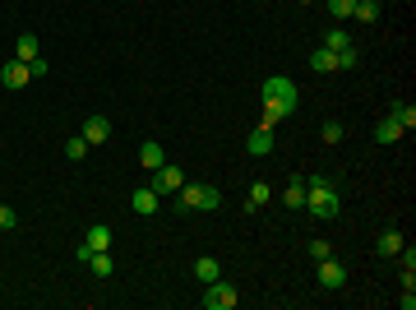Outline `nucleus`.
I'll return each instance as SVG.
<instances>
[{"instance_id": "nucleus-1", "label": "nucleus", "mask_w": 416, "mask_h": 310, "mask_svg": "<svg viewBox=\"0 0 416 310\" xmlns=\"http://www.w3.org/2000/svg\"><path fill=\"white\" fill-rule=\"evenodd\" d=\"M305 209L315 218H338L342 214V199H338V190H333V181H324V176H310L305 181Z\"/></svg>"}, {"instance_id": "nucleus-2", "label": "nucleus", "mask_w": 416, "mask_h": 310, "mask_svg": "<svg viewBox=\"0 0 416 310\" xmlns=\"http://www.w3.org/2000/svg\"><path fill=\"white\" fill-rule=\"evenodd\" d=\"M176 209H181V214H185V209L213 214V209H222V190H218V185H181V190H176Z\"/></svg>"}, {"instance_id": "nucleus-3", "label": "nucleus", "mask_w": 416, "mask_h": 310, "mask_svg": "<svg viewBox=\"0 0 416 310\" xmlns=\"http://www.w3.org/2000/svg\"><path fill=\"white\" fill-rule=\"evenodd\" d=\"M204 296H199V306L204 310H231L236 306V301H241V296H236V287H231V283H222V278H218V283H204Z\"/></svg>"}, {"instance_id": "nucleus-4", "label": "nucleus", "mask_w": 416, "mask_h": 310, "mask_svg": "<svg viewBox=\"0 0 416 310\" xmlns=\"http://www.w3.org/2000/svg\"><path fill=\"white\" fill-rule=\"evenodd\" d=\"M296 112V97H264V112H259V125H278L283 116Z\"/></svg>"}, {"instance_id": "nucleus-5", "label": "nucleus", "mask_w": 416, "mask_h": 310, "mask_svg": "<svg viewBox=\"0 0 416 310\" xmlns=\"http://www.w3.org/2000/svg\"><path fill=\"white\" fill-rule=\"evenodd\" d=\"M185 185V176H181V167H171V162H162L157 172H153V190L157 194H176Z\"/></svg>"}, {"instance_id": "nucleus-6", "label": "nucleus", "mask_w": 416, "mask_h": 310, "mask_svg": "<svg viewBox=\"0 0 416 310\" xmlns=\"http://www.w3.org/2000/svg\"><path fill=\"white\" fill-rule=\"evenodd\" d=\"M28 79H33V70H28L23 60H5V65H0V83H5L10 93H19Z\"/></svg>"}, {"instance_id": "nucleus-7", "label": "nucleus", "mask_w": 416, "mask_h": 310, "mask_svg": "<svg viewBox=\"0 0 416 310\" xmlns=\"http://www.w3.org/2000/svg\"><path fill=\"white\" fill-rule=\"evenodd\" d=\"M320 287H328V292H342V287H347V269H342L333 255L320 259Z\"/></svg>"}, {"instance_id": "nucleus-8", "label": "nucleus", "mask_w": 416, "mask_h": 310, "mask_svg": "<svg viewBox=\"0 0 416 310\" xmlns=\"http://www.w3.org/2000/svg\"><path fill=\"white\" fill-rule=\"evenodd\" d=\"M157 204H162V194L153 190V185H139V190L130 194V209L139 218H153V214H157Z\"/></svg>"}, {"instance_id": "nucleus-9", "label": "nucleus", "mask_w": 416, "mask_h": 310, "mask_svg": "<svg viewBox=\"0 0 416 310\" xmlns=\"http://www.w3.org/2000/svg\"><path fill=\"white\" fill-rule=\"evenodd\" d=\"M259 97H296V83L287 75H268L264 83H259Z\"/></svg>"}, {"instance_id": "nucleus-10", "label": "nucleus", "mask_w": 416, "mask_h": 310, "mask_svg": "<svg viewBox=\"0 0 416 310\" xmlns=\"http://www.w3.org/2000/svg\"><path fill=\"white\" fill-rule=\"evenodd\" d=\"M246 148H250L255 157L273 153V125H255V130H250V139H246Z\"/></svg>"}, {"instance_id": "nucleus-11", "label": "nucleus", "mask_w": 416, "mask_h": 310, "mask_svg": "<svg viewBox=\"0 0 416 310\" xmlns=\"http://www.w3.org/2000/svg\"><path fill=\"white\" fill-rule=\"evenodd\" d=\"M83 139H88V144H107V139H112V120L107 116H88L83 120Z\"/></svg>"}, {"instance_id": "nucleus-12", "label": "nucleus", "mask_w": 416, "mask_h": 310, "mask_svg": "<svg viewBox=\"0 0 416 310\" xmlns=\"http://www.w3.org/2000/svg\"><path fill=\"white\" fill-rule=\"evenodd\" d=\"M398 250H402V232H393V227H389V232H379V241H375V255H379V259H393Z\"/></svg>"}, {"instance_id": "nucleus-13", "label": "nucleus", "mask_w": 416, "mask_h": 310, "mask_svg": "<svg viewBox=\"0 0 416 310\" xmlns=\"http://www.w3.org/2000/svg\"><path fill=\"white\" fill-rule=\"evenodd\" d=\"M407 135L402 125H398L393 116H384V120H375V144H398V139Z\"/></svg>"}, {"instance_id": "nucleus-14", "label": "nucleus", "mask_w": 416, "mask_h": 310, "mask_svg": "<svg viewBox=\"0 0 416 310\" xmlns=\"http://www.w3.org/2000/svg\"><path fill=\"white\" fill-rule=\"evenodd\" d=\"M194 278H199V283H218V278H222V264H218L213 255H199V259H194Z\"/></svg>"}, {"instance_id": "nucleus-15", "label": "nucleus", "mask_w": 416, "mask_h": 310, "mask_svg": "<svg viewBox=\"0 0 416 310\" xmlns=\"http://www.w3.org/2000/svg\"><path fill=\"white\" fill-rule=\"evenodd\" d=\"M310 70H315V75H338V56H333L328 47H320V51L310 56Z\"/></svg>"}, {"instance_id": "nucleus-16", "label": "nucleus", "mask_w": 416, "mask_h": 310, "mask_svg": "<svg viewBox=\"0 0 416 310\" xmlns=\"http://www.w3.org/2000/svg\"><path fill=\"white\" fill-rule=\"evenodd\" d=\"M283 204H287V209H305V181H301V176H291V181H287Z\"/></svg>"}, {"instance_id": "nucleus-17", "label": "nucleus", "mask_w": 416, "mask_h": 310, "mask_svg": "<svg viewBox=\"0 0 416 310\" xmlns=\"http://www.w3.org/2000/svg\"><path fill=\"white\" fill-rule=\"evenodd\" d=\"M268 199H273V190H268L264 181H255V185H250V199H246V214H259Z\"/></svg>"}, {"instance_id": "nucleus-18", "label": "nucleus", "mask_w": 416, "mask_h": 310, "mask_svg": "<svg viewBox=\"0 0 416 310\" xmlns=\"http://www.w3.org/2000/svg\"><path fill=\"white\" fill-rule=\"evenodd\" d=\"M139 162H144V167H148V172H157V167H162V162H167V153H162V144H144V148H139Z\"/></svg>"}, {"instance_id": "nucleus-19", "label": "nucleus", "mask_w": 416, "mask_h": 310, "mask_svg": "<svg viewBox=\"0 0 416 310\" xmlns=\"http://www.w3.org/2000/svg\"><path fill=\"white\" fill-rule=\"evenodd\" d=\"M83 241H88V250H112V227H102V222H97V227H88Z\"/></svg>"}, {"instance_id": "nucleus-20", "label": "nucleus", "mask_w": 416, "mask_h": 310, "mask_svg": "<svg viewBox=\"0 0 416 310\" xmlns=\"http://www.w3.org/2000/svg\"><path fill=\"white\" fill-rule=\"evenodd\" d=\"M324 47H328V51H342V47H356V42H352V33H347V28H338V23H333V28L324 33Z\"/></svg>"}, {"instance_id": "nucleus-21", "label": "nucleus", "mask_w": 416, "mask_h": 310, "mask_svg": "<svg viewBox=\"0 0 416 310\" xmlns=\"http://www.w3.org/2000/svg\"><path fill=\"white\" fill-rule=\"evenodd\" d=\"M389 116H393L402 130H412V125H416V107H412V102H393V107H389Z\"/></svg>"}, {"instance_id": "nucleus-22", "label": "nucleus", "mask_w": 416, "mask_h": 310, "mask_svg": "<svg viewBox=\"0 0 416 310\" xmlns=\"http://www.w3.org/2000/svg\"><path fill=\"white\" fill-rule=\"evenodd\" d=\"M14 60H23V65H33V60H38V38H33V33H23V38H19Z\"/></svg>"}, {"instance_id": "nucleus-23", "label": "nucleus", "mask_w": 416, "mask_h": 310, "mask_svg": "<svg viewBox=\"0 0 416 310\" xmlns=\"http://www.w3.org/2000/svg\"><path fill=\"white\" fill-rule=\"evenodd\" d=\"M352 19L375 23V19H379V0H356V5H352Z\"/></svg>"}, {"instance_id": "nucleus-24", "label": "nucleus", "mask_w": 416, "mask_h": 310, "mask_svg": "<svg viewBox=\"0 0 416 310\" xmlns=\"http://www.w3.org/2000/svg\"><path fill=\"white\" fill-rule=\"evenodd\" d=\"M88 269H93L97 278H112V250H93L88 255Z\"/></svg>"}, {"instance_id": "nucleus-25", "label": "nucleus", "mask_w": 416, "mask_h": 310, "mask_svg": "<svg viewBox=\"0 0 416 310\" xmlns=\"http://www.w3.org/2000/svg\"><path fill=\"white\" fill-rule=\"evenodd\" d=\"M88 148H93V144H88L83 135H70V144H65V157H70V162H83V157H88Z\"/></svg>"}, {"instance_id": "nucleus-26", "label": "nucleus", "mask_w": 416, "mask_h": 310, "mask_svg": "<svg viewBox=\"0 0 416 310\" xmlns=\"http://www.w3.org/2000/svg\"><path fill=\"white\" fill-rule=\"evenodd\" d=\"M333 56H338V70H356V65H361L356 47H342V51H333Z\"/></svg>"}, {"instance_id": "nucleus-27", "label": "nucleus", "mask_w": 416, "mask_h": 310, "mask_svg": "<svg viewBox=\"0 0 416 310\" xmlns=\"http://www.w3.org/2000/svg\"><path fill=\"white\" fill-rule=\"evenodd\" d=\"M324 5H328L333 19H352V5H356V0H324Z\"/></svg>"}, {"instance_id": "nucleus-28", "label": "nucleus", "mask_w": 416, "mask_h": 310, "mask_svg": "<svg viewBox=\"0 0 416 310\" xmlns=\"http://www.w3.org/2000/svg\"><path fill=\"white\" fill-rule=\"evenodd\" d=\"M320 135H324V144H342V135H347V130H342L338 120H324V130H320Z\"/></svg>"}, {"instance_id": "nucleus-29", "label": "nucleus", "mask_w": 416, "mask_h": 310, "mask_svg": "<svg viewBox=\"0 0 416 310\" xmlns=\"http://www.w3.org/2000/svg\"><path fill=\"white\" fill-rule=\"evenodd\" d=\"M310 255H315V259H328V255H333V246H328L324 236H315V241H310Z\"/></svg>"}, {"instance_id": "nucleus-30", "label": "nucleus", "mask_w": 416, "mask_h": 310, "mask_svg": "<svg viewBox=\"0 0 416 310\" xmlns=\"http://www.w3.org/2000/svg\"><path fill=\"white\" fill-rule=\"evenodd\" d=\"M5 227H19V214H14L10 204H0V232H5Z\"/></svg>"}, {"instance_id": "nucleus-31", "label": "nucleus", "mask_w": 416, "mask_h": 310, "mask_svg": "<svg viewBox=\"0 0 416 310\" xmlns=\"http://www.w3.org/2000/svg\"><path fill=\"white\" fill-rule=\"evenodd\" d=\"M398 306H402V310H416V292H407V287H402V296H398Z\"/></svg>"}, {"instance_id": "nucleus-32", "label": "nucleus", "mask_w": 416, "mask_h": 310, "mask_svg": "<svg viewBox=\"0 0 416 310\" xmlns=\"http://www.w3.org/2000/svg\"><path fill=\"white\" fill-rule=\"evenodd\" d=\"M296 5H310V0H296Z\"/></svg>"}]
</instances>
